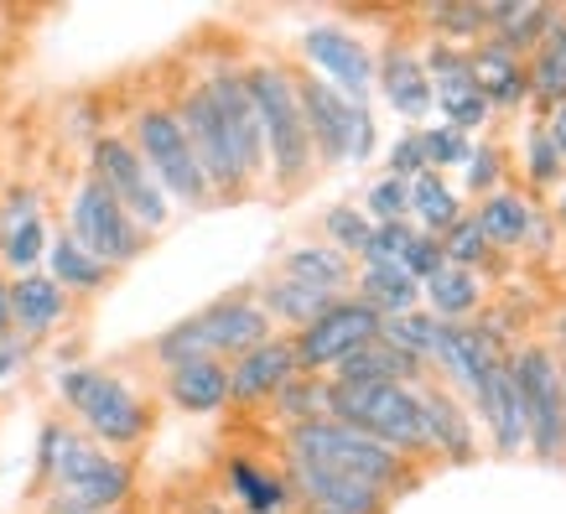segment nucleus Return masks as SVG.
I'll use <instances>...</instances> for the list:
<instances>
[{
	"label": "nucleus",
	"instance_id": "1",
	"mask_svg": "<svg viewBox=\"0 0 566 514\" xmlns=\"http://www.w3.org/2000/svg\"><path fill=\"white\" fill-rule=\"evenodd\" d=\"M36 483H48V499L73 504L84 514H120L136 499V468L120 452H104L99 442H88L84 431L52 416L36 431L32 452Z\"/></svg>",
	"mask_w": 566,
	"mask_h": 514
},
{
	"label": "nucleus",
	"instance_id": "2",
	"mask_svg": "<svg viewBox=\"0 0 566 514\" xmlns=\"http://www.w3.org/2000/svg\"><path fill=\"white\" fill-rule=\"evenodd\" d=\"M244 88L255 104L260 140H265V188L275 198H296L312 188L317 177V156L307 140V120H302V104H296V69L286 57H244Z\"/></svg>",
	"mask_w": 566,
	"mask_h": 514
},
{
	"label": "nucleus",
	"instance_id": "3",
	"mask_svg": "<svg viewBox=\"0 0 566 514\" xmlns=\"http://www.w3.org/2000/svg\"><path fill=\"white\" fill-rule=\"evenodd\" d=\"M52 390L63 400V411L88 442H99L104 452H136L151 442L156 431V406L146 395L109 364H88V359H69L57 364Z\"/></svg>",
	"mask_w": 566,
	"mask_h": 514
},
{
	"label": "nucleus",
	"instance_id": "4",
	"mask_svg": "<svg viewBox=\"0 0 566 514\" xmlns=\"http://www.w3.org/2000/svg\"><path fill=\"white\" fill-rule=\"evenodd\" d=\"M281 458H292V463H312V468H333V473H348V479L379 489L390 504L400 494H411L416 483H421V468L416 463L395 458L385 442H375V437L344 427V421H333V416H317V421H302V427L281 431Z\"/></svg>",
	"mask_w": 566,
	"mask_h": 514
},
{
	"label": "nucleus",
	"instance_id": "5",
	"mask_svg": "<svg viewBox=\"0 0 566 514\" xmlns=\"http://www.w3.org/2000/svg\"><path fill=\"white\" fill-rule=\"evenodd\" d=\"M125 136L136 146V156L146 161V171L156 177V188L172 198V208H208L213 203V192H208V177L198 167V156L188 146V130L177 120L172 99H140L130 109V125H125Z\"/></svg>",
	"mask_w": 566,
	"mask_h": 514
},
{
	"label": "nucleus",
	"instance_id": "6",
	"mask_svg": "<svg viewBox=\"0 0 566 514\" xmlns=\"http://www.w3.org/2000/svg\"><path fill=\"white\" fill-rule=\"evenodd\" d=\"M327 416L364 431V437H375V442H385L406 463L416 468L431 463L416 385H333L327 379Z\"/></svg>",
	"mask_w": 566,
	"mask_h": 514
},
{
	"label": "nucleus",
	"instance_id": "7",
	"mask_svg": "<svg viewBox=\"0 0 566 514\" xmlns=\"http://www.w3.org/2000/svg\"><path fill=\"white\" fill-rule=\"evenodd\" d=\"M296 104H302V120H307V140L317 156V171L327 167H364L379 146V125H375V104H354L344 99L333 84H323L317 73L296 69Z\"/></svg>",
	"mask_w": 566,
	"mask_h": 514
},
{
	"label": "nucleus",
	"instance_id": "8",
	"mask_svg": "<svg viewBox=\"0 0 566 514\" xmlns=\"http://www.w3.org/2000/svg\"><path fill=\"white\" fill-rule=\"evenodd\" d=\"M520 400H525V452L535 463H566V369L546 343L510 348Z\"/></svg>",
	"mask_w": 566,
	"mask_h": 514
},
{
	"label": "nucleus",
	"instance_id": "9",
	"mask_svg": "<svg viewBox=\"0 0 566 514\" xmlns=\"http://www.w3.org/2000/svg\"><path fill=\"white\" fill-rule=\"evenodd\" d=\"M84 171L99 182L115 203L130 213V219L146 229V234H161L167 223L177 219V208L172 198L156 188V177L146 171V161L136 156V146H130V136L125 130H115V125H104L99 136L88 140V151H84Z\"/></svg>",
	"mask_w": 566,
	"mask_h": 514
},
{
	"label": "nucleus",
	"instance_id": "10",
	"mask_svg": "<svg viewBox=\"0 0 566 514\" xmlns=\"http://www.w3.org/2000/svg\"><path fill=\"white\" fill-rule=\"evenodd\" d=\"M63 229H69L73 240L84 244L94 260H104L115 275L130 271V265L146 255V244H151V234H146V229H140V223L130 219V213H125V208L115 203L88 171L73 182V192H69Z\"/></svg>",
	"mask_w": 566,
	"mask_h": 514
},
{
	"label": "nucleus",
	"instance_id": "11",
	"mask_svg": "<svg viewBox=\"0 0 566 514\" xmlns=\"http://www.w3.org/2000/svg\"><path fill=\"white\" fill-rule=\"evenodd\" d=\"M296 52H302V69L333 84L344 99L375 104V42L359 27H348L338 17L307 21L296 32Z\"/></svg>",
	"mask_w": 566,
	"mask_h": 514
},
{
	"label": "nucleus",
	"instance_id": "12",
	"mask_svg": "<svg viewBox=\"0 0 566 514\" xmlns=\"http://www.w3.org/2000/svg\"><path fill=\"white\" fill-rule=\"evenodd\" d=\"M172 109H177V120H182V130H188V146L208 177L213 203H240V198H250L255 188H250V177L240 171V156H234L229 136H223L219 109L208 99V88L198 84V73H188V84L172 94Z\"/></svg>",
	"mask_w": 566,
	"mask_h": 514
},
{
	"label": "nucleus",
	"instance_id": "13",
	"mask_svg": "<svg viewBox=\"0 0 566 514\" xmlns=\"http://www.w3.org/2000/svg\"><path fill=\"white\" fill-rule=\"evenodd\" d=\"M369 338H379V312L364 307L359 296L348 292V296H338L323 317H312L302 333H292V348H296L302 375H333V369H338L354 348H364Z\"/></svg>",
	"mask_w": 566,
	"mask_h": 514
},
{
	"label": "nucleus",
	"instance_id": "14",
	"mask_svg": "<svg viewBox=\"0 0 566 514\" xmlns=\"http://www.w3.org/2000/svg\"><path fill=\"white\" fill-rule=\"evenodd\" d=\"M375 99L395 120H406V130H421L427 120H437V94H431L421 48L411 36H385L375 48Z\"/></svg>",
	"mask_w": 566,
	"mask_h": 514
},
{
	"label": "nucleus",
	"instance_id": "15",
	"mask_svg": "<svg viewBox=\"0 0 566 514\" xmlns=\"http://www.w3.org/2000/svg\"><path fill=\"white\" fill-rule=\"evenodd\" d=\"M504 354H510V343H499L483 323H442V338L431 354V379L458 395L463 406H473V395L504 364Z\"/></svg>",
	"mask_w": 566,
	"mask_h": 514
},
{
	"label": "nucleus",
	"instance_id": "16",
	"mask_svg": "<svg viewBox=\"0 0 566 514\" xmlns=\"http://www.w3.org/2000/svg\"><path fill=\"white\" fill-rule=\"evenodd\" d=\"M192 317H198V327H203L208 354H213V359H223V364L240 359V354H250L255 343L275 338L271 317H265V307L255 302V292H250V286L213 296V302H208V307H198Z\"/></svg>",
	"mask_w": 566,
	"mask_h": 514
},
{
	"label": "nucleus",
	"instance_id": "17",
	"mask_svg": "<svg viewBox=\"0 0 566 514\" xmlns=\"http://www.w3.org/2000/svg\"><path fill=\"white\" fill-rule=\"evenodd\" d=\"M416 400H421V427H427V452L431 458H442L452 468H468L479 463V447H483V431L473 421L463 400L452 390H442L437 379L427 385H416Z\"/></svg>",
	"mask_w": 566,
	"mask_h": 514
},
{
	"label": "nucleus",
	"instance_id": "18",
	"mask_svg": "<svg viewBox=\"0 0 566 514\" xmlns=\"http://www.w3.org/2000/svg\"><path fill=\"white\" fill-rule=\"evenodd\" d=\"M473 421H479L483 442L494 458H520L525 452V400H520V385H515V369H510V354L499 364L494 375L483 379V390L473 395Z\"/></svg>",
	"mask_w": 566,
	"mask_h": 514
},
{
	"label": "nucleus",
	"instance_id": "19",
	"mask_svg": "<svg viewBox=\"0 0 566 514\" xmlns=\"http://www.w3.org/2000/svg\"><path fill=\"white\" fill-rule=\"evenodd\" d=\"M292 375H302L296 348H292L286 333H275V338L255 343L250 354L229 359V406H240V411H260V406H271V395L281 390Z\"/></svg>",
	"mask_w": 566,
	"mask_h": 514
},
{
	"label": "nucleus",
	"instance_id": "20",
	"mask_svg": "<svg viewBox=\"0 0 566 514\" xmlns=\"http://www.w3.org/2000/svg\"><path fill=\"white\" fill-rule=\"evenodd\" d=\"M223 504L234 514H296L292 483H286L281 463H265L255 452L223 458Z\"/></svg>",
	"mask_w": 566,
	"mask_h": 514
},
{
	"label": "nucleus",
	"instance_id": "21",
	"mask_svg": "<svg viewBox=\"0 0 566 514\" xmlns=\"http://www.w3.org/2000/svg\"><path fill=\"white\" fill-rule=\"evenodd\" d=\"M468 213L479 219L483 240L494 244V255H520V250H531V234L541 223V213H546V203L531 198L520 182H510V188L479 198V208H468Z\"/></svg>",
	"mask_w": 566,
	"mask_h": 514
},
{
	"label": "nucleus",
	"instance_id": "22",
	"mask_svg": "<svg viewBox=\"0 0 566 514\" xmlns=\"http://www.w3.org/2000/svg\"><path fill=\"white\" fill-rule=\"evenodd\" d=\"M473 57V84H479L483 104L499 115H520V109H531V84H525V57L494 42V36H483L479 48H468Z\"/></svg>",
	"mask_w": 566,
	"mask_h": 514
},
{
	"label": "nucleus",
	"instance_id": "23",
	"mask_svg": "<svg viewBox=\"0 0 566 514\" xmlns=\"http://www.w3.org/2000/svg\"><path fill=\"white\" fill-rule=\"evenodd\" d=\"M161 375V400L182 416H219L229 411V364L223 359H188Z\"/></svg>",
	"mask_w": 566,
	"mask_h": 514
},
{
	"label": "nucleus",
	"instance_id": "24",
	"mask_svg": "<svg viewBox=\"0 0 566 514\" xmlns=\"http://www.w3.org/2000/svg\"><path fill=\"white\" fill-rule=\"evenodd\" d=\"M69 317H73V296H63V286L48 271L11 275V327L21 338L48 343Z\"/></svg>",
	"mask_w": 566,
	"mask_h": 514
},
{
	"label": "nucleus",
	"instance_id": "25",
	"mask_svg": "<svg viewBox=\"0 0 566 514\" xmlns=\"http://www.w3.org/2000/svg\"><path fill=\"white\" fill-rule=\"evenodd\" d=\"M271 271L292 275V281H302V286H317V292H327V296L354 292V260L338 255V250H333L327 240H317V234L281 244V255H275Z\"/></svg>",
	"mask_w": 566,
	"mask_h": 514
},
{
	"label": "nucleus",
	"instance_id": "26",
	"mask_svg": "<svg viewBox=\"0 0 566 514\" xmlns=\"http://www.w3.org/2000/svg\"><path fill=\"white\" fill-rule=\"evenodd\" d=\"M42 271L63 286V296H73V302H94V296H104L109 286H115V271L104 265V260H94L84 250V244L73 240L69 229L57 223L48 240V260H42Z\"/></svg>",
	"mask_w": 566,
	"mask_h": 514
},
{
	"label": "nucleus",
	"instance_id": "27",
	"mask_svg": "<svg viewBox=\"0 0 566 514\" xmlns=\"http://www.w3.org/2000/svg\"><path fill=\"white\" fill-rule=\"evenodd\" d=\"M556 17H562V6H551V0H483L489 36L504 42L515 57H531L556 27Z\"/></svg>",
	"mask_w": 566,
	"mask_h": 514
},
{
	"label": "nucleus",
	"instance_id": "28",
	"mask_svg": "<svg viewBox=\"0 0 566 514\" xmlns=\"http://www.w3.org/2000/svg\"><path fill=\"white\" fill-rule=\"evenodd\" d=\"M255 292V302L265 307V317H271V327L275 333H302V327L312 323V317H323L338 296H327V292H317V286H302V281H292V275H281V271H265L250 286Z\"/></svg>",
	"mask_w": 566,
	"mask_h": 514
},
{
	"label": "nucleus",
	"instance_id": "29",
	"mask_svg": "<svg viewBox=\"0 0 566 514\" xmlns=\"http://www.w3.org/2000/svg\"><path fill=\"white\" fill-rule=\"evenodd\" d=\"M421 307H427L437 323H479L483 312H489V275L442 265V271L421 286Z\"/></svg>",
	"mask_w": 566,
	"mask_h": 514
},
{
	"label": "nucleus",
	"instance_id": "30",
	"mask_svg": "<svg viewBox=\"0 0 566 514\" xmlns=\"http://www.w3.org/2000/svg\"><path fill=\"white\" fill-rule=\"evenodd\" d=\"M525 84H531L535 115L566 104V6H562V17H556V27L546 32V42L525 57Z\"/></svg>",
	"mask_w": 566,
	"mask_h": 514
},
{
	"label": "nucleus",
	"instance_id": "31",
	"mask_svg": "<svg viewBox=\"0 0 566 514\" xmlns=\"http://www.w3.org/2000/svg\"><path fill=\"white\" fill-rule=\"evenodd\" d=\"M463 213H468V198L458 192L452 177H442V171H421V177L411 182V223L421 229V234H437V240H442Z\"/></svg>",
	"mask_w": 566,
	"mask_h": 514
},
{
	"label": "nucleus",
	"instance_id": "32",
	"mask_svg": "<svg viewBox=\"0 0 566 514\" xmlns=\"http://www.w3.org/2000/svg\"><path fill=\"white\" fill-rule=\"evenodd\" d=\"M354 296L379 317H400V312L421 307V286L400 265H354Z\"/></svg>",
	"mask_w": 566,
	"mask_h": 514
},
{
	"label": "nucleus",
	"instance_id": "33",
	"mask_svg": "<svg viewBox=\"0 0 566 514\" xmlns=\"http://www.w3.org/2000/svg\"><path fill=\"white\" fill-rule=\"evenodd\" d=\"M416 21L427 27V36L437 42H452V48H479L489 36V21H483V0H437V6H421Z\"/></svg>",
	"mask_w": 566,
	"mask_h": 514
},
{
	"label": "nucleus",
	"instance_id": "34",
	"mask_svg": "<svg viewBox=\"0 0 566 514\" xmlns=\"http://www.w3.org/2000/svg\"><path fill=\"white\" fill-rule=\"evenodd\" d=\"M566 177V161L556 156V146H551L546 125L531 120L525 125V140H520V188L531 192V198H541V192H556Z\"/></svg>",
	"mask_w": 566,
	"mask_h": 514
},
{
	"label": "nucleus",
	"instance_id": "35",
	"mask_svg": "<svg viewBox=\"0 0 566 514\" xmlns=\"http://www.w3.org/2000/svg\"><path fill=\"white\" fill-rule=\"evenodd\" d=\"M265 411H271V421L281 431L327 416V375H292L281 390L271 395V406H265Z\"/></svg>",
	"mask_w": 566,
	"mask_h": 514
},
{
	"label": "nucleus",
	"instance_id": "36",
	"mask_svg": "<svg viewBox=\"0 0 566 514\" xmlns=\"http://www.w3.org/2000/svg\"><path fill=\"white\" fill-rule=\"evenodd\" d=\"M48 240H52L48 213H42V219L17 223V229H0V275L11 281V275L42 271V260H48Z\"/></svg>",
	"mask_w": 566,
	"mask_h": 514
},
{
	"label": "nucleus",
	"instance_id": "37",
	"mask_svg": "<svg viewBox=\"0 0 566 514\" xmlns=\"http://www.w3.org/2000/svg\"><path fill=\"white\" fill-rule=\"evenodd\" d=\"M379 338L400 348L406 359H416L421 369H431V354H437V338H442V323L431 317L427 307L400 312V317H379Z\"/></svg>",
	"mask_w": 566,
	"mask_h": 514
},
{
	"label": "nucleus",
	"instance_id": "38",
	"mask_svg": "<svg viewBox=\"0 0 566 514\" xmlns=\"http://www.w3.org/2000/svg\"><path fill=\"white\" fill-rule=\"evenodd\" d=\"M369 234H375V223L364 219L359 203H327L323 219H317V240H327L338 255L354 260V265H359L364 250H369Z\"/></svg>",
	"mask_w": 566,
	"mask_h": 514
},
{
	"label": "nucleus",
	"instance_id": "39",
	"mask_svg": "<svg viewBox=\"0 0 566 514\" xmlns=\"http://www.w3.org/2000/svg\"><path fill=\"white\" fill-rule=\"evenodd\" d=\"M442 255H447V265H458V271H479V275L499 271V260H504V255H494V244L483 240V229H479L473 213H463V219L442 234Z\"/></svg>",
	"mask_w": 566,
	"mask_h": 514
},
{
	"label": "nucleus",
	"instance_id": "40",
	"mask_svg": "<svg viewBox=\"0 0 566 514\" xmlns=\"http://www.w3.org/2000/svg\"><path fill=\"white\" fill-rule=\"evenodd\" d=\"M458 177H463V198H473V203H479V198H489V192H499V188H510V156H504V146H499V140H473V156H468V167L458 171Z\"/></svg>",
	"mask_w": 566,
	"mask_h": 514
},
{
	"label": "nucleus",
	"instance_id": "41",
	"mask_svg": "<svg viewBox=\"0 0 566 514\" xmlns=\"http://www.w3.org/2000/svg\"><path fill=\"white\" fill-rule=\"evenodd\" d=\"M146 354H151L156 369H172V364H188V359H213V354H208V343H203V327H198L192 312L161 327V333L146 343Z\"/></svg>",
	"mask_w": 566,
	"mask_h": 514
},
{
	"label": "nucleus",
	"instance_id": "42",
	"mask_svg": "<svg viewBox=\"0 0 566 514\" xmlns=\"http://www.w3.org/2000/svg\"><path fill=\"white\" fill-rule=\"evenodd\" d=\"M421 151H427V167L431 171H463L468 156H473V136H463V130H452V125L442 120H427L421 125Z\"/></svg>",
	"mask_w": 566,
	"mask_h": 514
},
{
	"label": "nucleus",
	"instance_id": "43",
	"mask_svg": "<svg viewBox=\"0 0 566 514\" xmlns=\"http://www.w3.org/2000/svg\"><path fill=\"white\" fill-rule=\"evenodd\" d=\"M359 208H364V219H369V223L411 219V182H400V177H385V171H379L375 182L364 188Z\"/></svg>",
	"mask_w": 566,
	"mask_h": 514
},
{
	"label": "nucleus",
	"instance_id": "44",
	"mask_svg": "<svg viewBox=\"0 0 566 514\" xmlns=\"http://www.w3.org/2000/svg\"><path fill=\"white\" fill-rule=\"evenodd\" d=\"M427 167V151H421V130H400V136L385 146V177H400V182H416Z\"/></svg>",
	"mask_w": 566,
	"mask_h": 514
},
{
	"label": "nucleus",
	"instance_id": "45",
	"mask_svg": "<svg viewBox=\"0 0 566 514\" xmlns=\"http://www.w3.org/2000/svg\"><path fill=\"white\" fill-rule=\"evenodd\" d=\"M395 265H400V271L411 275L416 286H427L431 275L442 271L447 265V255H442V240H437V234H421V229H416L411 234V244H406V255L395 260Z\"/></svg>",
	"mask_w": 566,
	"mask_h": 514
},
{
	"label": "nucleus",
	"instance_id": "46",
	"mask_svg": "<svg viewBox=\"0 0 566 514\" xmlns=\"http://www.w3.org/2000/svg\"><path fill=\"white\" fill-rule=\"evenodd\" d=\"M36 359V343L21 333H0V385H17Z\"/></svg>",
	"mask_w": 566,
	"mask_h": 514
},
{
	"label": "nucleus",
	"instance_id": "47",
	"mask_svg": "<svg viewBox=\"0 0 566 514\" xmlns=\"http://www.w3.org/2000/svg\"><path fill=\"white\" fill-rule=\"evenodd\" d=\"M27 219H42V192L32 182H21V188H6L0 198V229H17Z\"/></svg>",
	"mask_w": 566,
	"mask_h": 514
},
{
	"label": "nucleus",
	"instance_id": "48",
	"mask_svg": "<svg viewBox=\"0 0 566 514\" xmlns=\"http://www.w3.org/2000/svg\"><path fill=\"white\" fill-rule=\"evenodd\" d=\"M535 120L546 125L551 146H556V156H562V161H566V104H556V109H546V115H535Z\"/></svg>",
	"mask_w": 566,
	"mask_h": 514
},
{
	"label": "nucleus",
	"instance_id": "49",
	"mask_svg": "<svg viewBox=\"0 0 566 514\" xmlns=\"http://www.w3.org/2000/svg\"><path fill=\"white\" fill-rule=\"evenodd\" d=\"M0 333H17L11 327V281L6 275H0Z\"/></svg>",
	"mask_w": 566,
	"mask_h": 514
},
{
	"label": "nucleus",
	"instance_id": "50",
	"mask_svg": "<svg viewBox=\"0 0 566 514\" xmlns=\"http://www.w3.org/2000/svg\"><path fill=\"white\" fill-rule=\"evenodd\" d=\"M188 514H234L223 499H213V494H203V499H192V510Z\"/></svg>",
	"mask_w": 566,
	"mask_h": 514
},
{
	"label": "nucleus",
	"instance_id": "51",
	"mask_svg": "<svg viewBox=\"0 0 566 514\" xmlns=\"http://www.w3.org/2000/svg\"><path fill=\"white\" fill-rule=\"evenodd\" d=\"M546 213H551V219H556V223H566V177H562V188L551 192V203H546Z\"/></svg>",
	"mask_w": 566,
	"mask_h": 514
},
{
	"label": "nucleus",
	"instance_id": "52",
	"mask_svg": "<svg viewBox=\"0 0 566 514\" xmlns=\"http://www.w3.org/2000/svg\"><path fill=\"white\" fill-rule=\"evenodd\" d=\"M42 514H84V510H73V504H57V499H48V504H42Z\"/></svg>",
	"mask_w": 566,
	"mask_h": 514
}]
</instances>
